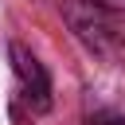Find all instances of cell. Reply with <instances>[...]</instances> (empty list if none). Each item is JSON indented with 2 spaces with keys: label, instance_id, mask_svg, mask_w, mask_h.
<instances>
[{
  "label": "cell",
  "instance_id": "obj_1",
  "mask_svg": "<svg viewBox=\"0 0 125 125\" xmlns=\"http://www.w3.org/2000/svg\"><path fill=\"white\" fill-rule=\"evenodd\" d=\"M62 16H66V23H70V31L94 51V55H113L117 51V31H113V23L105 20L109 12H102V8H94L90 0H66L62 4Z\"/></svg>",
  "mask_w": 125,
  "mask_h": 125
},
{
  "label": "cell",
  "instance_id": "obj_2",
  "mask_svg": "<svg viewBox=\"0 0 125 125\" xmlns=\"http://www.w3.org/2000/svg\"><path fill=\"white\" fill-rule=\"evenodd\" d=\"M8 55H12V70H16V78H20V94H23L27 109H31V113H47V109H51V78H47L43 62H39L23 43H12Z\"/></svg>",
  "mask_w": 125,
  "mask_h": 125
},
{
  "label": "cell",
  "instance_id": "obj_3",
  "mask_svg": "<svg viewBox=\"0 0 125 125\" xmlns=\"http://www.w3.org/2000/svg\"><path fill=\"white\" fill-rule=\"evenodd\" d=\"M86 125H125V113H117V109H98V113L86 117Z\"/></svg>",
  "mask_w": 125,
  "mask_h": 125
},
{
  "label": "cell",
  "instance_id": "obj_4",
  "mask_svg": "<svg viewBox=\"0 0 125 125\" xmlns=\"http://www.w3.org/2000/svg\"><path fill=\"white\" fill-rule=\"evenodd\" d=\"M94 8H102V12H109V16H125V0H90Z\"/></svg>",
  "mask_w": 125,
  "mask_h": 125
}]
</instances>
